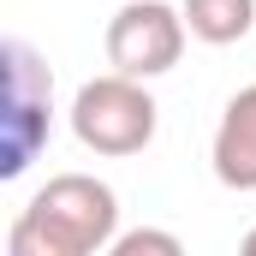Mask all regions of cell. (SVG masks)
Listing matches in <instances>:
<instances>
[{
  "label": "cell",
  "mask_w": 256,
  "mask_h": 256,
  "mask_svg": "<svg viewBox=\"0 0 256 256\" xmlns=\"http://www.w3.org/2000/svg\"><path fill=\"white\" fill-rule=\"evenodd\" d=\"M120 238V191L96 173H54L6 232L12 256H102Z\"/></svg>",
  "instance_id": "cell-1"
},
{
  "label": "cell",
  "mask_w": 256,
  "mask_h": 256,
  "mask_svg": "<svg viewBox=\"0 0 256 256\" xmlns=\"http://www.w3.org/2000/svg\"><path fill=\"white\" fill-rule=\"evenodd\" d=\"M72 137L90 149V155H108V161H126V155H143L155 143V126H161V108L149 96L143 78H126V72H102L90 84H78L72 108Z\"/></svg>",
  "instance_id": "cell-2"
},
{
  "label": "cell",
  "mask_w": 256,
  "mask_h": 256,
  "mask_svg": "<svg viewBox=\"0 0 256 256\" xmlns=\"http://www.w3.org/2000/svg\"><path fill=\"white\" fill-rule=\"evenodd\" d=\"M54 137V72L30 42H6V114H0V179H24Z\"/></svg>",
  "instance_id": "cell-3"
},
{
  "label": "cell",
  "mask_w": 256,
  "mask_h": 256,
  "mask_svg": "<svg viewBox=\"0 0 256 256\" xmlns=\"http://www.w3.org/2000/svg\"><path fill=\"white\" fill-rule=\"evenodd\" d=\"M185 42H191V24H185V6H167V0H126L114 18H108V66L126 72V78H167L173 66L185 60Z\"/></svg>",
  "instance_id": "cell-4"
},
{
  "label": "cell",
  "mask_w": 256,
  "mask_h": 256,
  "mask_svg": "<svg viewBox=\"0 0 256 256\" xmlns=\"http://www.w3.org/2000/svg\"><path fill=\"white\" fill-rule=\"evenodd\" d=\"M208 167L226 191L256 196V84H244L226 108H220V126L208 143Z\"/></svg>",
  "instance_id": "cell-5"
},
{
  "label": "cell",
  "mask_w": 256,
  "mask_h": 256,
  "mask_svg": "<svg viewBox=\"0 0 256 256\" xmlns=\"http://www.w3.org/2000/svg\"><path fill=\"white\" fill-rule=\"evenodd\" d=\"M179 6H185L191 36L208 48H232V42L256 36V0H179Z\"/></svg>",
  "instance_id": "cell-6"
},
{
  "label": "cell",
  "mask_w": 256,
  "mask_h": 256,
  "mask_svg": "<svg viewBox=\"0 0 256 256\" xmlns=\"http://www.w3.org/2000/svg\"><path fill=\"white\" fill-rule=\"evenodd\" d=\"M143 250H155V256H185V238H179V232H155V226H137V232H120L108 256H143Z\"/></svg>",
  "instance_id": "cell-7"
},
{
  "label": "cell",
  "mask_w": 256,
  "mask_h": 256,
  "mask_svg": "<svg viewBox=\"0 0 256 256\" xmlns=\"http://www.w3.org/2000/svg\"><path fill=\"white\" fill-rule=\"evenodd\" d=\"M244 250H250V256H256V226H250V232H244Z\"/></svg>",
  "instance_id": "cell-8"
}]
</instances>
